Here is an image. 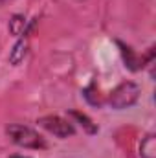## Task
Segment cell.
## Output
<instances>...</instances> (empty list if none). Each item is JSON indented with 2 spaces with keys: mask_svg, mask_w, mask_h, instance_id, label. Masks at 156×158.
Segmentation results:
<instances>
[{
  "mask_svg": "<svg viewBox=\"0 0 156 158\" xmlns=\"http://www.w3.org/2000/svg\"><path fill=\"white\" fill-rule=\"evenodd\" d=\"M6 136L17 147L28 149V151H42V149H48L46 138L42 134H39L33 127L22 125V123H9L6 127Z\"/></svg>",
  "mask_w": 156,
  "mask_h": 158,
  "instance_id": "1",
  "label": "cell"
},
{
  "mask_svg": "<svg viewBox=\"0 0 156 158\" xmlns=\"http://www.w3.org/2000/svg\"><path fill=\"white\" fill-rule=\"evenodd\" d=\"M140 94H142V88H140L138 83H134V81H121L107 96V103L114 110H125V109H130V107H134L138 103Z\"/></svg>",
  "mask_w": 156,
  "mask_h": 158,
  "instance_id": "2",
  "label": "cell"
},
{
  "mask_svg": "<svg viewBox=\"0 0 156 158\" xmlns=\"http://www.w3.org/2000/svg\"><path fill=\"white\" fill-rule=\"evenodd\" d=\"M37 123H39V127H42L46 132L53 134L55 138L66 140V138L76 136V125H74L70 119L63 118V116H57V114L40 116V118L37 119Z\"/></svg>",
  "mask_w": 156,
  "mask_h": 158,
  "instance_id": "3",
  "label": "cell"
},
{
  "mask_svg": "<svg viewBox=\"0 0 156 158\" xmlns=\"http://www.w3.org/2000/svg\"><path fill=\"white\" fill-rule=\"evenodd\" d=\"M116 42H117V46H119V53L123 57V63H125V66L130 72H140L145 66H153V63H154V46H151L147 53L138 55L130 46L123 44L121 40H116Z\"/></svg>",
  "mask_w": 156,
  "mask_h": 158,
  "instance_id": "4",
  "label": "cell"
},
{
  "mask_svg": "<svg viewBox=\"0 0 156 158\" xmlns=\"http://www.w3.org/2000/svg\"><path fill=\"white\" fill-rule=\"evenodd\" d=\"M35 26H37V19L28 20L24 15L15 13V15L9 19L7 30H9L11 35H15V37H18V39H28V35L35 30Z\"/></svg>",
  "mask_w": 156,
  "mask_h": 158,
  "instance_id": "5",
  "label": "cell"
},
{
  "mask_svg": "<svg viewBox=\"0 0 156 158\" xmlns=\"http://www.w3.org/2000/svg\"><path fill=\"white\" fill-rule=\"evenodd\" d=\"M68 116L74 119L72 123H79L86 134H90V136H92V134H97L99 127H97V123H94V119L90 118L88 114H84V112H81V110H70Z\"/></svg>",
  "mask_w": 156,
  "mask_h": 158,
  "instance_id": "6",
  "label": "cell"
},
{
  "mask_svg": "<svg viewBox=\"0 0 156 158\" xmlns=\"http://www.w3.org/2000/svg\"><path fill=\"white\" fill-rule=\"evenodd\" d=\"M28 48H30V44H28V39H18L15 44H13V48L9 50V63L11 64H20L24 59H26V55H28Z\"/></svg>",
  "mask_w": 156,
  "mask_h": 158,
  "instance_id": "7",
  "label": "cell"
},
{
  "mask_svg": "<svg viewBox=\"0 0 156 158\" xmlns=\"http://www.w3.org/2000/svg\"><path fill=\"white\" fill-rule=\"evenodd\" d=\"M140 158H156V136L149 132L140 143Z\"/></svg>",
  "mask_w": 156,
  "mask_h": 158,
  "instance_id": "8",
  "label": "cell"
},
{
  "mask_svg": "<svg viewBox=\"0 0 156 158\" xmlns=\"http://www.w3.org/2000/svg\"><path fill=\"white\" fill-rule=\"evenodd\" d=\"M96 92H97V90H96V83H90V85L83 90V96H84V99H86L90 105H99V103H101Z\"/></svg>",
  "mask_w": 156,
  "mask_h": 158,
  "instance_id": "9",
  "label": "cell"
},
{
  "mask_svg": "<svg viewBox=\"0 0 156 158\" xmlns=\"http://www.w3.org/2000/svg\"><path fill=\"white\" fill-rule=\"evenodd\" d=\"M7 2H11V0H0V7H2V6H6Z\"/></svg>",
  "mask_w": 156,
  "mask_h": 158,
  "instance_id": "10",
  "label": "cell"
},
{
  "mask_svg": "<svg viewBox=\"0 0 156 158\" xmlns=\"http://www.w3.org/2000/svg\"><path fill=\"white\" fill-rule=\"evenodd\" d=\"M13 158H17V156H13Z\"/></svg>",
  "mask_w": 156,
  "mask_h": 158,
  "instance_id": "11",
  "label": "cell"
}]
</instances>
